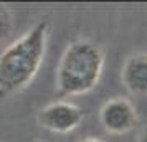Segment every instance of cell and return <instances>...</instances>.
Wrapping results in <instances>:
<instances>
[{"mask_svg": "<svg viewBox=\"0 0 147 142\" xmlns=\"http://www.w3.org/2000/svg\"><path fill=\"white\" fill-rule=\"evenodd\" d=\"M50 23L41 20L0 55V93L12 94L33 81L47 53Z\"/></svg>", "mask_w": 147, "mask_h": 142, "instance_id": "obj_1", "label": "cell"}, {"mask_svg": "<svg viewBox=\"0 0 147 142\" xmlns=\"http://www.w3.org/2000/svg\"><path fill=\"white\" fill-rule=\"evenodd\" d=\"M104 71V51L91 40L69 43L56 69V88L65 96H81L93 91Z\"/></svg>", "mask_w": 147, "mask_h": 142, "instance_id": "obj_2", "label": "cell"}, {"mask_svg": "<svg viewBox=\"0 0 147 142\" xmlns=\"http://www.w3.org/2000/svg\"><path fill=\"white\" fill-rule=\"evenodd\" d=\"M36 121L43 129L58 132V134H66L71 132L84 121V112L80 106L73 102H53L48 104L36 116Z\"/></svg>", "mask_w": 147, "mask_h": 142, "instance_id": "obj_3", "label": "cell"}, {"mask_svg": "<svg viewBox=\"0 0 147 142\" xmlns=\"http://www.w3.org/2000/svg\"><path fill=\"white\" fill-rule=\"evenodd\" d=\"M137 111L134 104L126 98H113L102 104L99 111V121L106 132L122 135L131 132L137 124Z\"/></svg>", "mask_w": 147, "mask_h": 142, "instance_id": "obj_4", "label": "cell"}, {"mask_svg": "<svg viewBox=\"0 0 147 142\" xmlns=\"http://www.w3.org/2000/svg\"><path fill=\"white\" fill-rule=\"evenodd\" d=\"M121 81L134 96H147V53L129 55L121 68Z\"/></svg>", "mask_w": 147, "mask_h": 142, "instance_id": "obj_5", "label": "cell"}, {"mask_svg": "<svg viewBox=\"0 0 147 142\" xmlns=\"http://www.w3.org/2000/svg\"><path fill=\"white\" fill-rule=\"evenodd\" d=\"M10 30H12V15L8 8L0 5V43L8 36Z\"/></svg>", "mask_w": 147, "mask_h": 142, "instance_id": "obj_6", "label": "cell"}, {"mask_svg": "<svg viewBox=\"0 0 147 142\" xmlns=\"http://www.w3.org/2000/svg\"><path fill=\"white\" fill-rule=\"evenodd\" d=\"M137 142H147V126L139 132V135H137Z\"/></svg>", "mask_w": 147, "mask_h": 142, "instance_id": "obj_7", "label": "cell"}, {"mask_svg": "<svg viewBox=\"0 0 147 142\" xmlns=\"http://www.w3.org/2000/svg\"><path fill=\"white\" fill-rule=\"evenodd\" d=\"M83 142H102V141H99V139H94V137H89V139H84Z\"/></svg>", "mask_w": 147, "mask_h": 142, "instance_id": "obj_8", "label": "cell"}]
</instances>
